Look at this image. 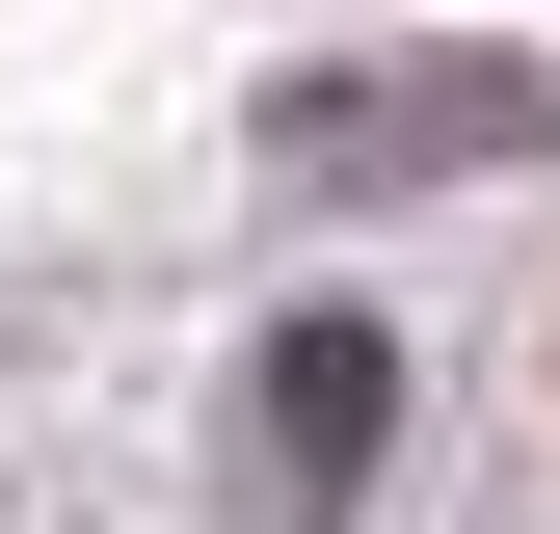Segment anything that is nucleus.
<instances>
[{
    "instance_id": "nucleus-1",
    "label": "nucleus",
    "mask_w": 560,
    "mask_h": 534,
    "mask_svg": "<svg viewBox=\"0 0 560 534\" xmlns=\"http://www.w3.org/2000/svg\"><path fill=\"white\" fill-rule=\"evenodd\" d=\"M508 134H560L534 54H428V81H294V107H267V161H320V187H428V161H508Z\"/></svg>"
},
{
    "instance_id": "nucleus-2",
    "label": "nucleus",
    "mask_w": 560,
    "mask_h": 534,
    "mask_svg": "<svg viewBox=\"0 0 560 534\" xmlns=\"http://www.w3.org/2000/svg\"><path fill=\"white\" fill-rule=\"evenodd\" d=\"M374 400H400V348H374V321H294V348H267V508H347V481H374Z\"/></svg>"
}]
</instances>
